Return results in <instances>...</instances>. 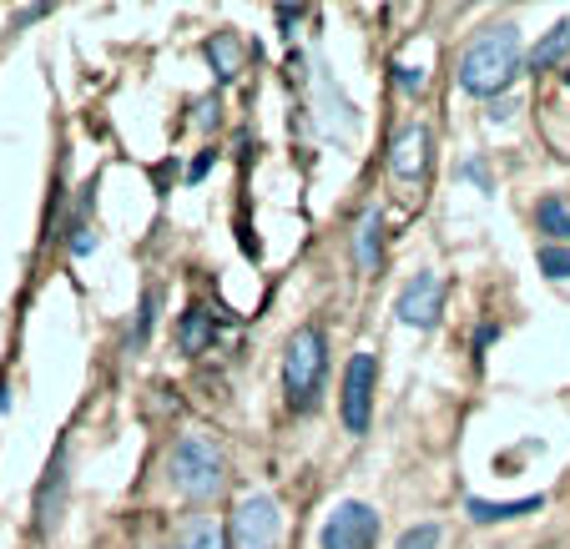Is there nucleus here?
I'll list each match as a JSON object with an SVG mask.
<instances>
[{"mask_svg": "<svg viewBox=\"0 0 570 549\" xmlns=\"http://www.w3.org/2000/svg\"><path fill=\"white\" fill-rule=\"evenodd\" d=\"M500 338V328H480V333H474V348H490Z\"/></svg>", "mask_w": 570, "mask_h": 549, "instance_id": "obj_22", "label": "nucleus"}, {"mask_svg": "<svg viewBox=\"0 0 570 549\" xmlns=\"http://www.w3.org/2000/svg\"><path fill=\"white\" fill-rule=\"evenodd\" d=\"M374 378H379L374 353H354V358H348L344 393H338V409H344V429L348 433H368V419H374Z\"/></svg>", "mask_w": 570, "mask_h": 549, "instance_id": "obj_5", "label": "nucleus"}, {"mask_svg": "<svg viewBox=\"0 0 570 549\" xmlns=\"http://www.w3.org/2000/svg\"><path fill=\"white\" fill-rule=\"evenodd\" d=\"M440 525H414V529H404L399 535V545L394 549H440Z\"/></svg>", "mask_w": 570, "mask_h": 549, "instance_id": "obj_17", "label": "nucleus"}, {"mask_svg": "<svg viewBox=\"0 0 570 549\" xmlns=\"http://www.w3.org/2000/svg\"><path fill=\"white\" fill-rule=\"evenodd\" d=\"M440 308H444V278L440 272H414L404 288H399V323H410V328H434L440 323Z\"/></svg>", "mask_w": 570, "mask_h": 549, "instance_id": "obj_7", "label": "nucleus"}, {"mask_svg": "<svg viewBox=\"0 0 570 549\" xmlns=\"http://www.w3.org/2000/svg\"><path fill=\"white\" fill-rule=\"evenodd\" d=\"M535 227L546 232L550 242H570V207L560 197H540L535 207Z\"/></svg>", "mask_w": 570, "mask_h": 549, "instance_id": "obj_15", "label": "nucleus"}, {"mask_svg": "<svg viewBox=\"0 0 570 549\" xmlns=\"http://www.w3.org/2000/svg\"><path fill=\"white\" fill-rule=\"evenodd\" d=\"M223 449H217L207 433H183L173 443V485L187 499H213L223 489Z\"/></svg>", "mask_w": 570, "mask_h": 549, "instance_id": "obj_3", "label": "nucleus"}, {"mask_svg": "<svg viewBox=\"0 0 570 549\" xmlns=\"http://www.w3.org/2000/svg\"><path fill=\"white\" fill-rule=\"evenodd\" d=\"M430 131L424 127H404L394 137V151H389V167H394V177H404V182H420L424 172H430Z\"/></svg>", "mask_w": 570, "mask_h": 549, "instance_id": "obj_9", "label": "nucleus"}, {"mask_svg": "<svg viewBox=\"0 0 570 549\" xmlns=\"http://www.w3.org/2000/svg\"><path fill=\"white\" fill-rule=\"evenodd\" d=\"M66 459H71V443L61 439L51 463H46V479L36 485V529H41V535H51L66 515Z\"/></svg>", "mask_w": 570, "mask_h": 549, "instance_id": "obj_8", "label": "nucleus"}, {"mask_svg": "<svg viewBox=\"0 0 570 549\" xmlns=\"http://www.w3.org/2000/svg\"><path fill=\"white\" fill-rule=\"evenodd\" d=\"M520 71V31L515 26H490L470 51L460 56V87L470 97H500L510 87V76Z\"/></svg>", "mask_w": 570, "mask_h": 549, "instance_id": "obj_1", "label": "nucleus"}, {"mask_svg": "<svg viewBox=\"0 0 570 549\" xmlns=\"http://www.w3.org/2000/svg\"><path fill=\"white\" fill-rule=\"evenodd\" d=\"M540 272H550V278H570V248L546 242V248H540Z\"/></svg>", "mask_w": 570, "mask_h": 549, "instance_id": "obj_18", "label": "nucleus"}, {"mask_svg": "<svg viewBox=\"0 0 570 549\" xmlns=\"http://www.w3.org/2000/svg\"><path fill=\"white\" fill-rule=\"evenodd\" d=\"M566 56H570V26L560 21V26H550V31H546V41L525 51V66H530V71H550V66L566 61Z\"/></svg>", "mask_w": 570, "mask_h": 549, "instance_id": "obj_13", "label": "nucleus"}, {"mask_svg": "<svg viewBox=\"0 0 570 549\" xmlns=\"http://www.w3.org/2000/svg\"><path fill=\"white\" fill-rule=\"evenodd\" d=\"M546 505L540 495H530V499H520V505H495V499H464V509H470V519L474 525H505V519H520V515H535V509Z\"/></svg>", "mask_w": 570, "mask_h": 549, "instance_id": "obj_11", "label": "nucleus"}, {"mask_svg": "<svg viewBox=\"0 0 570 549\" xmlns=\"http://www.w3.org/2000/svg\"><path fill=\"white\" fill-rule=\"evenodd\" d=\"M183 549H227V539H223V529H217V519L197 515L193 525L183 529Z\"/></svg>", "mask_w": 570, "mask_h": 549, "instance_id": "obj_16", "label": "nucleus"}, {"mask_svg": "<svg viewBox=\"0 0 570 549\" xmlns=\"http://www.w3.org/2000/svg\"><path fill=\"white\" fill-rule=\"evenodd\" d=\"M323 373H328V343L313 323L293 328L288 348H283V393H288V409L308 413L318 403Z\"/></svg>", "mask_w": 570, "mask_h": 549, "instance_id": "obj_2", "label": "nucleus"}, {"mask_svg": "<svg viewBox=\"0 0 570 549\" xmlns=\"http://www.w3.org/2000/svg\"><path fill=\"white\" fill-rule=\"evenodd\" d=\"M374 539H379V515L368 505H358V499H344L323 525V549H368Z\"/></svg>", "mask_w": 570, "mask_h": 549, "instance_id": "obj_6", "label": "nucleus"}, {"mask_svg": "<svg viewBox=\"0 0 570 549\" xmlns=\"http://www.w3.org/2000/svg\"><path fill=\"white\" fill-rule=\"evenodd\" d=\"M207 338H213V312L193 302V308L183 312V323H177V348H183V353H203Z\"/></svg>", "mask_w": 570, "mask_h": 549, "instance_id": "obj_14", "label": "nucleus"}, {"mask_svg": "<svg viewBox=\"0 0 570 549\" xmlns=\"http://www.w3.org/2000/svg\"><path fill=\"white\" fill-rule=\"evenodd\" d=\"M207 61H213L217 81H233V76L243 71V41H237V31H217L213 41H207Z\"/></svg>", "mask_w": 570, "mask_h": 549, "instance_id": "obj_12", "label": "nucleus"}, {"mask_svg": "<svg viewBox=\"0 0 570 549\" xmlns=\"http://www.w3.org/2000/svg\"><path fill=\"white\" fill-rule=\"evenodd\" d=\"M566 87H570V71H566Z\"/></svg>", "mask_w": 570, "mask_h": 549, "instance_id": "obj_23", "label": "nucleus"}, {"mask_svg": "<svg viewBox=\"0 0 570 549\" xmlns=\"http://www.w3.org/2000/svg\"><path fill=\"white\" fill-rule=\"evenodd\" d=\"M384 217H379V207H368L364 222H358V238H354V252H358V268L364 272H379L384 268Z\"/></svg>", "mask_w": 570, "mask_h": 549, "instance_id": "obj_10", "label": "nucleus"}, {"mask_svg": "<svg viewBox=\"0 0 570 549\" xmlns=\"http://www.w3.org/2000/svg\"><path fill=\"white\" fill-rule=\"evenodd\" d=\"M460 172H464V177H470V182L490 187V172H484V167H480V162H464V167H460Z\"/></svg>", "mask_w": 570, "mask_h": 549, "instance_id": "obj_20", "label": "nucleus"}, {"mask_svg": "<svg viewBox=\"0 0 570 549\" xmlns=\"http://www.w3.org/2000/svg\"><path fill=\"white\" fill-rule=\"evenodd\" d=\"M207 167H213V151H203V157H197V162L187 167V177H193V182H197V177H207Z\"/></svg>", "mask_w": 570, "mask_h": 549, "instance_id": "obj_21", "label": "nucleus"}, {"mask_svg": "<svg viewBox=\"0 0 570 549\" xmlns=\"http://www.w3.org/2000/svg\"><path fill=\"white\" fill-rule=\"evenodd\" d=\"M151 312H157V292H147L141 298V308H137V328H131V343H147V333H151Z\"/></svg>", "mask_w": 570, "mask_h": 549, "instance_id": "obj_19", "label": "nucleus"}, {"mask_svg": "<svg viewBox=\"0 0 570 549\" xmlns=\"http://www.w3.org/2000/svg\"><path fill=\"white\" fill-rule=\"evenodd\" d=\"M227 535H233V549H278V539H283L278 499L273 495H248L243 505H237Z\"/></svg>", "mask_w": 570, "mask_h": 549, "instance_id": "obj_4", "label": "nucleus"}]
</instances>
